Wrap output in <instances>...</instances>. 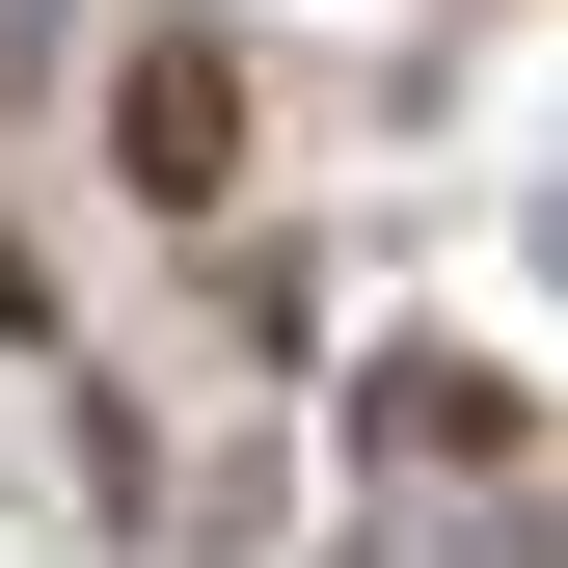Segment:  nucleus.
<instances>
[{"instance_id": "obj_1", "label": "nucleus", "mask_w": 568, "mask_h": 568, "mask_svg": "<svg viewBox=\"0 0 568 568\" xmlns=\"http://www.w3.org/2000/svg\"><path fill=\"white\" fill-rule=\"evenodd\" d=\"M135 190H163V217H217V190H244V54H217V28L135 54Z\"/></svg>"}]
</instances>
